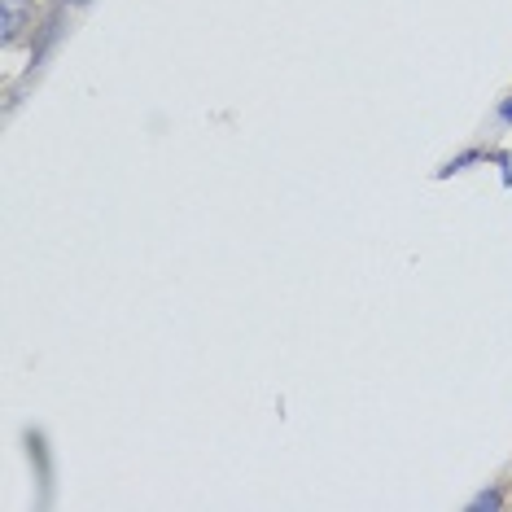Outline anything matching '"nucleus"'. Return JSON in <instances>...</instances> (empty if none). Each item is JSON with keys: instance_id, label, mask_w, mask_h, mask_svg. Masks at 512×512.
<instances>
[{"instance_id": "obj_1", "label": "nucleus", "mask_w": 512, "mask_h": 512, "mask_svg": "<svg viewBox=\"0 0 512 512\" xmlns=\"http://www.w3.org/2000/svg\"><path fill=\"white\" fill-rule=\"evenodd\" d=\"M31 18H36V5H31V0H0V27H5V49H14V44L27 36Z\"/></svg>"}, {"instance_id": "obj_4", "label": "nucleus", "mask_w": 512, "mask_h": 512, "mask_svg": "<svg viewBox=\"0 0 512 512\" xmlns=\"http://www.w3.org/2000/svg\"><path fill=\"white\" fill-rule=\"evenodd\" d=\"M504 119H512V101H508V106H504Z\"/></svg>"}, {"instance_id": "obj_3", "label": "nucleus", "mask_w": 512, "mask_h": 512, "mask_svg": "<svg viewBox=\"0 0 512 512\" xmlns=\"http://www.w3.org/2000/svg\"><path fill=\"white\" fill-rule=\"evenodd\" d=\"M62 5H88V0H62Z\"/></svg>"}, {"instance_id": "obj_2", "label": "nucleus", "mask_w": 512, "mask_h": 512, "mask_svg": "<svg viewBox=\"0 0 512 512\" xmlns=\"http://www.w3.org/2000/svg\"><path fill=\"white\" fill-rule=\"evenodd\" d=\"M499 504H504V495H499V491H486V495L473 499V508H499Z\"/></svg>"}]
</instances>
